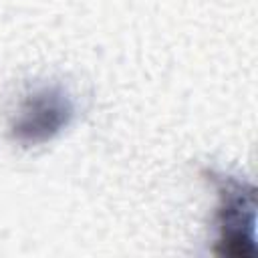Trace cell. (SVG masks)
Listing matches in <instances>:
<instances>
[{
  "label": "cell",
  "mask_w": 258,
  "mask_h": 258,
  "mask_svg": "<svg viewBox=\"0 0 258 258\" xmlns=\"http://www.w3.org/2000/svg\"><path fill=\"white\" fill-rule=\"evenodd\" d=\"M206 175L216 185L218 191V208H216L218 238L214 242V254L224 258H254L256 256L254 185L226 171L208 169Z\"/></svg>",
  "instance_id": "cell-1"
},
{
  "label": "cell",
  "mask_w": 258,
  "mask_h": 258,
  "mask_svg": "<svg viewBox=\"0 0 258 258\" xmlns=\"http://www.w3.org/2000/svg\"><path fill=\"white\" fill-rule=\"evenodd\" d=\"M75 101L58 83L32 87L10 117L8 133L22 147L42 145L62 133L75 119Z\"/></svg>",
  "instance_id": "cell-2"
}]
</instances>
